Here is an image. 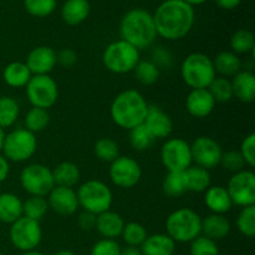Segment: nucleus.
Returning a JSON list of instances; mask_svg holds the SVG:
<instances>
[{
    "instance_id": "nucleus-1",
    "label": "nucleus",
    "mask_w": 255,
    "mask_h": 255,
    "mask_svg": "<svg viewBox=\"0 0 255 255\" xmlns=\"http://www.w3.org/2000/svg\"><path fill=\"white\" fill-rule=\"evenodd\" d=\"M153 16L157 36L174 41L189 34L194 24L193 6L183 0H164L158 5Z\"/></svg>"
},
{
    "instance_id": "nucleus-2",
    "label": "nucleus",
    "mask_w": 255,
    "mask_h": 255,
    "mask_svg": "<svg viewBox=\"0 0 255 255\" xmlns=\"http://www.w3.org/2000/svg\"><path fill=\"white\" fill-rule=\"evenodd\" d=\"M148 106L141 92L128 89L121 91L115 97L110 107V115L115 125L129 131L143 124Z\"/></svg>"
},
{
    "instance_id": "nucleus-3",
    "label": "nucleus",
    "mask_w": 255,
    "mask_h": 255,
    "mask_svg": "<svg viewBox=\"0 0 255 255\" xmlns=\"http://www.w3.org/2000/svg\"><path fill=\"white\" fill-rule=\"evenodd\" d=\"M120 34L121 40L131 44L137 50L147 49L157 37L153 16L144 9H131L122 16Z\"/></svg>"
},
{
    "instance_id": "nucleus-4",
    "label": "nucleus",
    "mask_w": 255,
    "mask_h": 255,
    "mask_svg": "<svg viewBox=\"0 0 255 255\" xmlns=\"http://www.w3.org/2000/svg\"><path fill=\"white\" fill-rule=\"evenodd\" d=\"M167 236L174 243H191L201 236L202 218L191 208H178L166 219Z\"/></svg>"
},
{
    "instance_id": "nucleus-5",
    "label": "nucleus",
    "mask_w": 255,
    "mask_h": 255,
    "mask_svg": "<svg viewBox=\"0 0 255 255\" xmlns=\"http://www.w3.org/2000/svg\"><path fill=\"white\" fill-rule=\"evenodd\" d=\"M181 76L192 90L208 89L217 76L213 60L202 52L189 54L181 65Z\"/></svg>"
},
{
    "instance_id": "nucleus-6",
    "label": "nucleus",
    "mask_w": 255,
    "mask_h": 255,
    "mask_svg": "<svg viewBox=\"0 0 255 255\" xmlns=\"http://www.w3.org/2000/svg\"><path fill=\"white\" fill-rule=\"evenodd\" d=\"M79 207L96 216L110 211L114 203L111 188L99 179H89L79 187L76 192Z\"/></svg>"
},
{
    "instance_id": "nucleus-7",
    "label": "nucleus",
    "mask_w": 255,
    "mask_h": 255,
    "mask_svg": "<svg viewBox=\"0 0 255 255\" xmlns=\"http://www.w3.org/2000/svg\"><path fill=\"white\" fill-rule=\"evenodd\" d=\"M139 60H141L139 50L124 40H117L107 45L102 54L104 66L110 72L116 75L128 74L133 71Z\"/></svg>"
},
{
    "instance_id": "nucleus-8",
    "label": "nucleus",
    "mask_w": 255,
    "mask_h": 255,
    "mask_svg": "<svg viewBox=\"0 0 255 255\" xmlns=\"http://www.w3.org/2000/svg\"><path fill=\"white\" fill-rule=\"evenodd\" d=\"M36 149L37 139L35 133L26 128H16L6 133L1 152L7 161L21 163L29 161Z\"/></svg>"
},
{
    "instance_id": "nucleus-9",
    "label": "nucleus",
    "mask_w": 255,
    "mask_h": 255,
    "mask_svg": "<svg viewBox=\"0 0 255 255\" xmlns=\"http://www.w3.org/2000/svg\"><path fill=\"white\" fill-rule=\"evenodd\" d=\"M21 188L29 196L47 197L55 187L51 168L41 163H31L20 172Z\"/></svg>"
},
{
    "instance_id": "nucleus-10",
    "label": "nucleus",
    "mask_w": 255,
    "mask_h": 255,
    "mask_svg": "<svg viewBox=\"0 0 255 255\" xmlns=\"http://www.w3.org/2000/svg\"><path fill=\"white\" fill-rule=\"evenodd\" d=\"M25 90L32 107L49 110L59 99V87L50 75H32Z\"/></svg>"
},
{
    "instance_id": "nucleus-11",
    "label": "nucleus",
    "mask_w": 255,
    "mask_h": 255,
    "mask_svg": "<svg viewBox=\"0 0 255 255\" xmlns=\"http://www.w3.org/2000/svg\"><path fill=\"white\" fill-rule=\"evenodd\" d=\"M9 238L17 251H35L42 241V229L40 222L21 217L10 224Z\"/></svg>"
},
{
    "instance_id": "nucleus-12",
    "label": "nucleus",
    "mask_w": 255,
    "mask_h": 255,
    "mask_svg": "<svg viewBox=\"0 0 255 255\" xmlns=\"http://www.w3.org/2000/svg\"><path fill=\"white\" fill-rule=\"evenodd\" d=\"M161 162L168 172H183L192 166L191 144L183 138L167 139L161 148Z\"/></svg>"
},
{
    "instance_id": "nucleus-13",
    "label": "nucleus",
    "mask_w": 255,
    "mask_h": 255,
    "mask_svg": "<svg viewBox=\"0 0 255 255\" xmlns=\"http://www.w3.org/2000/svg\"><path fill=\"white\" fill-rule=\"evenodd\" d=\"M233 206H255V174L248 169L233 173L226 187Z\"/></svg>"
},
{
    "instance_id": "nucleus-14",
    "label": "nucleus",
    "mask_w": 255,
    "mask_h": 255,
    "mask_svg": "<svg viewBox=\"0 0 255 255\" xmlns=\"http://www.w3.org/2000/svg\"><path fill=\"white\" fill-rule=\"evenodd\" d=\"M109 176L112 183L119 188L129 189L141 181L142 168L138 162L129 156H119L111 162Z\"/></svg>"
},
{
    "instance_id": "nucleus-15",
    "label": "nucleus",
    "mask_w": 255,
    "mask_h": 255,
    "mask_svg": "<svg viewBox=\"0 0 255 255\" xmlns=\"http://www.w3.org/2000/svg\"><path fill=\"white\" fill-rule=\"evenodd\" d=\"M191 152L192 161L196 163V166L208 169V171L219 166L222 154H223L221 144L208 136L197 137L192 142Z\"/></svg>"
},
{
    "instance_id": "nucleus-16",
    "label": "nucleus",
    "mask_w": 255,
    "mask_h": 255,
    "mask_svg": "<svg viewBox=\"0 0 255 255\" xmlns=\"http://www.w3.org/2000/svg\"><path fill=\"white\" fill-rule=\"evenodd\" d=\"M46 199L49 209L59 216H72L79 209V201L74 188L55 186L47 194Z\"/></svg>"
},
{
    "instance_id": "nucleus-17",
    "label": "nucleus",
    "mask_w": 255,
    "mask_h": 255,
    "mask_svg": "<svg viewBox=\"0 0 255 255\" xmlns=\"http://www.w3.org/2000/svg\"><path fill=\"white\" fill-rule=\"evenodd\" d=\"M25 64L31 75H49L56 66V51L50 46H37L27 54Z\"/></svg>"
},
{
    "instance_id": "nucleus-18",
    "label": "nucleus",
    "mask_w": 255,
    "mask_h": 255,
    "mask_svg": "<svg viewBox=\"0 0 255 255\" xmlns=\"http://www.w3.org/2000/svg\"><path fill=\"white\" fill-rule=\"evenodd\" d=\"M216 109V101L208 89H194L186 99V110L194 119H206Z\"/></svg>"
},
{
    "instance_id": "nucleus-19",
    "label": "nucleus",
    "mask_w": 255,
    "mask_h": 255,
    "mask_svg": "<svg viewBox=\"0 0 255 255\" xmlns=\"http://www.w3.org/2000/svg\"><path fill=\"white\" fill-rule=\"evenodd\" d=\"M143 125L148 128L154 139L167 138L171 136L173 131V121L169 115H167L163 110L154 105L148 106V112H147Z\"/></svg>"
},
{
    "instance_id": "nucleus-20",
    "label": "nucleus",
    "mask_w": 255,
    "mask_h": 255,
    "mask_svg": "<svg viewBox=\"0 0 255 255\" xmlns=\"http://www.w3.org/2000/svg\"><path fill=\"white\" fill-rule=\"evenodd\" d=\"M233 97L244 104H252L255 99V76L249 70H241L231 80Z\"/></svg>"
},
{
    "instance_id": "nucleus-21",
    "label": "nucleus",
    "mask_w": 255,
    "mask_h": 255,
    "mask_svg": "<svg viewBox=\"0 0 255 255\" xmlns=\"http://www.w3.org/2000/svg\"><path fill=\"white\" fill-rule=\"evenodd\" d=\"M125 227V221L119 213L112 212L111 209L97 216L96 231L105 239H115L121 237L122 229Z\"/></svg>"
},
{
    "instance_id": "nucleus-22",
    "label": "nucleus",
    "mask_w": 255,
    "mask_h": 255,
    "mask_svg": "<svg viewBox=\"0 0 255 255\" xmlns=\"http://www.w3.org/2000/svg\"><path fill=\"white\" fill-rule=\"evenodd\" d=\"M231 222L224 214H209L202 218V236L217 242L226 238L231 233Z\"/></svg>"
},
{
    "instance_id": "nucleus-23",
    "label": "nucleus",
    "mask_w": 255,
    "mask_h": 255,
    "mask_svg": "<svg viewBox=\"0 0 255 255\" xmlns=\"http://www.w3.org/2000/svg\"><path fill=\"white\" fill-rule=\"evenodd\" d=\"M204 204L214 214H226L233 208L228 191L223 186H211L204 192Z\"/></svg>"
},
{
    "instance_id": "nucleus-24",
    "label": "nucleus",
    "mask_w": 255,
    "mask_h": 255,
    "mask_svg": "<svg viewBox=\"0 0 255 255\" xmlns=\"http://www.w3.org/2000/svg\"><path fill=\"white\" fill-rule=\"evenodd\" d=\"M139 249L142 255H173L176 243L166 233H156L147 237Z\"/></svg>"
},
{
    "instance_id": "nucleus-25",
    "label": "nucleus",
    "mask_w": 255,
    "mask_h": 255,
    "mask_svg": "<svg viewBox=\"0 0 255 255\" xmlns=\"http://www.w3.org/2000/svg\"><path fill=\"white\" fill-rule=\"evenodd\" d=\"M89 0H66L61 7V19L70 26L84 22L90 15Z\"/></svg>"
},
{
    "instance_id": "nucleus-26",
    "label": "nucleus",
    "mask_w": 255,
    "mask_h": 255,
    "mask_svg": "<svg viewBox=\"0 0 255 255\" xmlns=\"http://www.w3.org/2000/svg\"><path fill=\"white\" fill-rule=\"evenodd\" d=\"M51 171L55 186L74 188L81 179V172H80L79 166L74 162H61Z\"/></svg>"
},
{
    "instance_id": "nucleus-27",
    "label": "nucleus",
    "mask_w": 255,
    "mask_h": 255,
    "mask_svg": "<svg viewBox=\"0 0 255 255\" xmlns=\"http://www.w3.org/2000/svg\"><path fill=\"white\" fill-rule=\"evenodd\" d=\"M31 72L25 62L14 61L6 65L2 71V79L5 84L14 89H21L27 85V82L31 79Z\"/></svg>"
},
{
    "instance_id": "nucleus-28",
    "label": "nucleus",
    "mask_w": 255,
    "mask_h": 255,
    "mask_svg": "<svg viewBox=\"0 0 255 255\" xmlns=\"http://www.w3.org/2000/svg\"><path fill=\"white\" fill-rule=\"evenodd\" d=\"M184 178H186L187 191L193 193L206 192L212 186V177L208 169H204L196 164H192L184 171Z\"/></svg>"
},
{
    "instance_id": "nucleus-29",
    "label": "nucleus",
    "mask_w": 255,
    "mask_h": 255,
    "mask_svg": "<svg viewBox=\"0 0 255 255\" xmlns=\"http://www.w3.org/2000/svg\"><path fill=\"white\" fill-rule=\"evenodd\" d=\"M21 217V199L14 193H0V222L11 224Z\"/></svg>"
},
{
    "instance_id": "nucleus-30",
    "label": "nucleus",
    "mask_w": 255,
    "mask_h": 255,
    "mask_svg": "<svg viewBox=\"0 0 255 255\" xmlns=\"http://www.w3.org/2000/svg\"><path fill=\"white\" fill-rule=\"evenodd\" d=\"M213 60L216 74H221L223 77H233L242 70V60L233 51H221Z\"/></svg>"
},
{
    "instance_id": "nucleus-31",
    "label": "nucleus",
    "mask_w": 255,
    "mask_h": 255,
    "mask_svg": "<svg viewBox=\"0 0 255 255\" xmlns=\"http://www.w3.org/2000/svg\"><path fill=\"white\" fill-rule=\"evenodd\" d=\"M162 189L163 193L169 198H178L187 193V184L186 178H184L183 172H168L164 176L163 182H162Z\"/></svg>"
},
{
    "instance_id": "nucleus-32",
    "label": "nucleus",
    "mask_w": 255,
    "mask_h": 255,
    "mask_svg": "<svg viewBox=\"0 0 255 255\" xmlns=\"http://www.w3.org/2000/svg\"><path fill=\"white\" fill-rule=\"evenodd\" d=\"M49 211L46 197L29 196L22 202V217L40 222Z\"/></svg>"
},
{
    "instance_id": "nucleus-33",
    "label": "nucleus",
    "mask_w": 255,
    "mask_h": 255,
    "mask_svg": "<svg viewBox=\"0 0 255 255\" xmlns=\"http://www.w3.org/2000/svg\"><path fill=\"white\" fill-rule=\"evenodd\" d=\"M20 115L19 102L11 96L0 97V128L11 127Z\"/></svg>"
},
{
    "instance_id": "nucleus-34",
    "label": "nucleus",
    "mask_w": 255,
    "mask_h": 255,
    "mask_svg": "<svg viewBox=\"0 0 255 255\" xmlns=\"http://www.w3.org/2000/svg\"><path fill=\"white\" fill-rule=\"evenodd\" d=\"M134 77L143 86L154 85L159 79L161 70L151 61V60H139L138 64L133 69Z\"/></svg>"
},
{
    "instance_id": "nucleus-35",
    "label": "nucleus",
    "mask_w": 255,
    "mask_h": 255,
    "mask_svg": "<svg viewBox=\"0 0 255 255\" xmlns=\"http://www.w3.org/2000/svg\"><path fill=\"white\" fill-rule=\"evenodd\" d=\"M50 122V114L47 110L31 107L25 116V128L32 133H39L44 131Z\"/></svg>"
},
{
    "instance_id": "nucleus-36",
    "label": "nucleus",
    "mask_w": 255,
    "mask_h": 255,
    "mask_svg": "<svg viewBox=\"0 0 255 255\" xmlns=\"http://www.w3.org/2000/svg\"><path fill=\"white\" fill-rule=\"evenodd\" d=\"M231 49L234 54H252L255 50V37L252 31L241 29L231 37Z\"/></svg>"
},
{
    "instance_id": "nucleus-37",
    "label": "nucleus",
    "mask_w": 255,
    "mask_h": 255,
    "mask_svg": "<svg viewBox=\"0 0 255 255\" xmlns=\"http://www.w3.org/2000/svg\"><path fill=\"white\" fill-rule=\"evenodd\" d=\"M148 237L146 228L142 226L138 222H129V223H125L124 229H122L121 238L126 243L127 247H139L143 244L146 238Z\"/></svg>"
},
{
    "instance_id": "nucleus-38",
    "label": "nucleus",
    "mask_w": 255,
    "mask_h": 255,
    "mask_svg": "<svg viewBox=\"0 0 255 255\" xmlns=\"http://www.w3.org/2000/svg\"><path fill=\"white\" fill-rule=\"evenodd\" d=\"M94 152L100 161L111 163L120 156V147L117 142L110 137H102L95 142Z\"/></svg>"
},
{
    "instance_id": "nucleus-39",
    "label": "nucleus",
    "mask_w": 255,
    "mask_h": 255,
    "mask_svg": "<svg viewBox=\"0 0 255 255\" xmlns=\"http://www.w3.org/2000/svg\"><path fill=\"white\" fill-rule=\"evenodd\" d=\"M208 91L211 92L214 101L219 104H226L233 99V89H232L231 80L223 76H216L208 86Z\"/></svg>"
},
{
    "instance_id": "nucleus-40",
    "label": "nucleus",
    "mask_w": 255,
    "mask_h": 255,
    "mask_svg": "<svg viewBox=\"0 0 255 255\" xmlns=\"http://www.w3.org/2000/svg\"><path fill=\"white\" fill-rule=\"evenodd\" d=\"M154 137L143 124L129 129V144L134 151H146L153 144Z\"/></svg>"
},
{
    "instance_id": "nucleus-41",
    "label": "nucleus",
    "mask_w": 255,
    "mask_h": 255,
    "mask_svg": "<svg viewBox=\"0 0 255 255\" xmlns=\"http://www.w3.org/2000/svg\"><path fill=\"white\" fill-rule=\"evenodd\" d=\"M237 228L242 236L253 238L255 236V206L242 208L237 218Z\"/></svg>"
},
{
    "instance_id": "nucleus-42",
    "label": "nucleus",
    "mask_w": 255,
    "mask_h": 255,
    "mask_svg": "<svg viewBox=\"0 0 255 255\" xmlns=\"http://www.w3.org/2000/svg\"><path fill=\"white\" fill-rule=\"evenodd\" d=\"M56 0H24V6L31 16L46 17L56 9Z\"/></svg>"
},
{
    "instance_id": "nucleus-43",
    "label": "nucleus",
    "mask_w": 255,
    "mask_h": 255,
    "mask_svg": "<svg viewBox=\"0 0 255 255\" xmlns=\"http://www.w3.org/2000/svg\"><path fill=\"white\" fill-rule=\"evenodd\" d=\"M189 255H219L218 244L201 234L191 242Z\"/></svg>"
},
{
    "instance_id": "nucleus-44",
    "label": "nucleus",
    "mask_w": 255,
    "mask_h": 255,
    "mask_svg": "<svg viewBox=\"0 0 255 255\" xmlns=\"http://www.w3.org/2000/svg\"><path fill=\"white\" fill-rule=\"evenodd\" d=\"M219 164H222L226 171L232 172V173H238V172L243 171L244 167L247 166L241 152L236 151V149L223 152Z\"/></svg>"
},
{
    "instance_id": "nucleus-45",
    "label": "nucleus",
    "mask_w": 255,
    "mask_h": 255,
    "mask_svg": "<svg viewBox=\"0 0 255 255\" xmlns=\"http://www.w3.org/2000/svg\"><path fill=\"white\" fill-rule=\"evenodd\" d=\"M121 247L115 239H100L92 246L90 255H120Z\"/></svg>"
},
{
    "instance_id": "nucleus-46",
    "label": "nucleus",
    "mask_w": 255,
    "mask_h": 255,
    "mask_svg": "<svg viewBox=\"0 0 255 255\" xmlns=\"http://www.w3.org/2000/svg\"><path fill=\"white\" fill-rule=\"evenodd\" d=\"M239 152L243 156L247 166L253 168L255 166V133L252 132L248 136L244 137V139L242 141Z\"/></svg>"
},
{
    "instance_id": "nucleus-47",
    "label": "nucleus",
    "mask_w": 255,
    "mask_h": 255,
    "mask_svg": "<svg viewBox=\"0 0 255 255\" xmlns=\"http://www.w3.org/2000/svg\"><path fill=\"white\" fill-rule=\"evenodd\" d=\"M151 61L161 69H169L173 65V55L166 47H154L151 54Z\"/></svg>"
},
{
    "instance_id": "nucleus-48",
    "label": "nucleus",
    "mask_w": 255,
    "mask_h": 255,
    "mask_svg": "<svg viewBox=\"0 0 255 255\" xmlns=\"http://www.w3.org/2000/svg\"><path fill=\"white\" fill-rule=\"evenodd\" d=\"M77 62V54L72 49H62L56 52V64L65 69H70Z\"/></svg>"
},
{
    "instance_id": "nucleus-49",
    "label": "nucleus",
    "mask_w": 255,
    "mask_h": 255,
    "mask_svg": "<svg viewBox=\"0 0 255 255\" xmlns=\"http://www.w3.org/2000/svg\"><path fill=\"white\" fill-rule=\"evenodd\" d=\"M96 221H97L96 214L90 213V212H86V211L80 213L79 217H77V224H79L80 229L85 232L94 231V229L96 228Z\"/></svg>"
},
{
    "instance_id": "nucleus-50",
    "label": "nucleus",
    "mask_w": 255,
    "mask_h": 255,
    "mask_svg": "<svg viewBox=\"0 0 255 255\" xmlns=\"http://www.w3.org/2000/svg\"><path fill=\"white\" fill-rule=\"evenodd\" d=\"M9 173H10L9 161H7L4 156L0 154V183H2V182L7 178Z\"/></svg>"
},
{
    "instance_id": "nucleus-51",
    "label": "nucleus",
    "mask_w": 255,
    "mask_h": 255,
    "mask_svg": "<svg viewBox=\"0 0 255 255\" xmlns=\"http://www.w3.org/2000/svg\"><path fill=\"white\" fill-rule=\"evenodd\" d=\"M216 4L218 5L219 7L222 9H226V10H232V9H236L239 4H241L242 0H214Z\"/></svg>"
},
{
    "instance_id": "nucleus-52",
    "label": "nucleus",
    "mask_w": 255,
    "mask_h": 255,
    "mask_svg": "<svg viewBox=\"0 0 255 255\" xmlns=\"http://www.w3.org/2000/svg\"><path fill=\"white\" fill-rule=\"evenodd\" d=\"M120 255H142V253L141 249L136 247H126V248H121Z\"/></svg>"
},
{
    "instance_id": "nucleus-53",
    "label": "nucleus",
    "mask_w": 255,
    "mask_h": 255,
    "mask_svg": "<svg viewBox=\"0 0 255 255\" xmlns=\"http://www.w3.org/2000/svg\"><path fill=\"white\" fill-rule=\"evenodd\" d=\"M183 1L187 2L188 5H191V6H194V5L203 4V2H206L207 0H183Z\"/></svg>"
},
{
    "instance_id": "nucleus-54",
    "label": "nucleus",
    "mask_w": 255,
    "mask_h": 255,
    "mask_svg": "<svg viewBox=\"0 0 255 255\" xmlns=\"http://www.w3.org/2000/svg\"><path fill=\"white\" fill-rule=\"evenodd\" d=\"M5 136H6V133H5V131H4V129H2V128H0V152L2 151V146H4Z\"/></svg>"
},
{
    "instance_id": "nucleus-55",
    "label": "nucleus",
    "mask_w": 255,
    "mask_h": 255,
    "mask_svg": "<svg viewBox=\"0 0 255 255\" xmlns=\"http://www.w3.org/2000/svg\"><path fill=\"white\" fill-rule=\"evenodd\" d=\"M52 255H76V254H75L72 251H67V249H62V251L56 252V253H54Z\"/></svg>"
},
{
    "instance_id": "nucleus-56",
    "label": "nucleus",
    "mask_w": 255,
    "mask_h": 255,
    "mask_svg": "<svg viewBox=\"0 0 255 255\" xmlns=\"http://www.w3.org/2000/svg\"><path fill=\"white\" fill-rule=\"evenodd\" d=\"M20 255H45L42 252L37 251V249H35V251H29V252H22Z\"/></svg>"
},
{
    "instance_id": "nucleus-57",
    "label": "nucleus",
    "mask_w": 255,
    "mask_h": 255,
    "mask_svg": "<svg viewBox=\"0 0 255 255\" xmlns=\"http://www.w3.org/2000/svg\"><path fill=\"white\" fill-rule=\"evenodd\" d=\"M0 255H4V253H2V252H0Z\"/></svg>"
}]
</instances>
